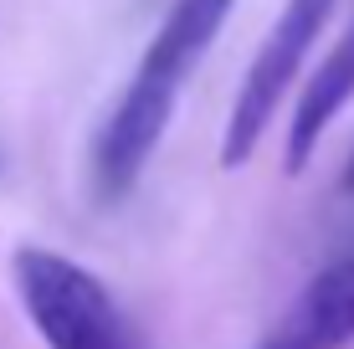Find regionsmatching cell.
Returning <instances> with one entry per match:
<instances>
[{"label":"cell","mask_w":354,"mask_h":349,"mask_svg":"<svg viewBox=\"0 0 354 349\" xmlns=\"http://www.w3.org/2000/svg\"><path fill=\"white\" fill-rule=\"evenodd\" d=\"M231 10H236V0H175L165 10L124 98L108 108L103 129L93 139V196L103 206L124 200L139 185V175L149 170L169 118H175L180 88L201 67V57L211 52V41L221 36Z\"/></svg>","instance_id":"cell-1"},{"label":"cell","mask_w":354,"mask_h":349,"mask_svg":"<svg viewBox=\"0 0 354 349\" xmlns=\"http://www.w3.org/2000/svg\"><path fill=\"white\" fill-rule=\"evenodd\" d=\"M328 16H334V0H288L283 16L272 21V31L262 36L257 57H252L247 77H241L236 98H231L226 129H221V164L226 170H236V164H247L257 154V144L267 139V129L277 118V103L288 98L292 77L303 72L319 31L328 26Z\"/></svg>","instance_id":"cell-3"},{"label":"cell","mask_w":354,"mask_h":349,"mask_svg":"<svg viewBox=\"0 0 354 349\" xmlns=\"http://www.w3.org/2000/svg\"><path fill=\"white\" fill-rule=\"evenodd\" d=\"M349 98H354V16H349V26L334 36L328 57L319 62V72L308 77L298 108H292V124H288V170H292V175L313 160L324 129L344 113Z\"/></svg>","instance_id":"cell-5"},{"label":"cell","mask_w":354,"mask_h":349,"mask_svg":"<svg viewBox=\"0 0 354 349\" xmlns=\"http://www.w3.org/2000/svg\"><path fill=\"white\" fill-rule=\"evenodd\" d=\"M10 278L46 349H144L139 323L93 267L46 247H21L10 257Z\"/></svg>","instance_id":"cell-2"},{"label":"cell","mask_w":354,"mask_h":349,"mask_svg":"<svg viewBox=\"0 0 354 349\" xmlns=\"http://www.w3.org/2000/svg\"><path fill=\"white\" fill-rule=\"evenodd\" d=\"M354 344V257L319 267L257 349H349Z\"/></svg>","instance_id":"cell-4"},{"label":"cell","mask_w":354,"mask_h":349,"mask_svg":"<svg viewBox=\"0 0 354 349\" xmlns=\"http://www.w3.org/2000/svg\"><path fill=\"white\" fill-rule=\"evenodd\" d=\"M339 190H344V196H354V149H349V160H344V175H339Z\"/></svg>","instance_id":"cell-6"}]
</instances>
